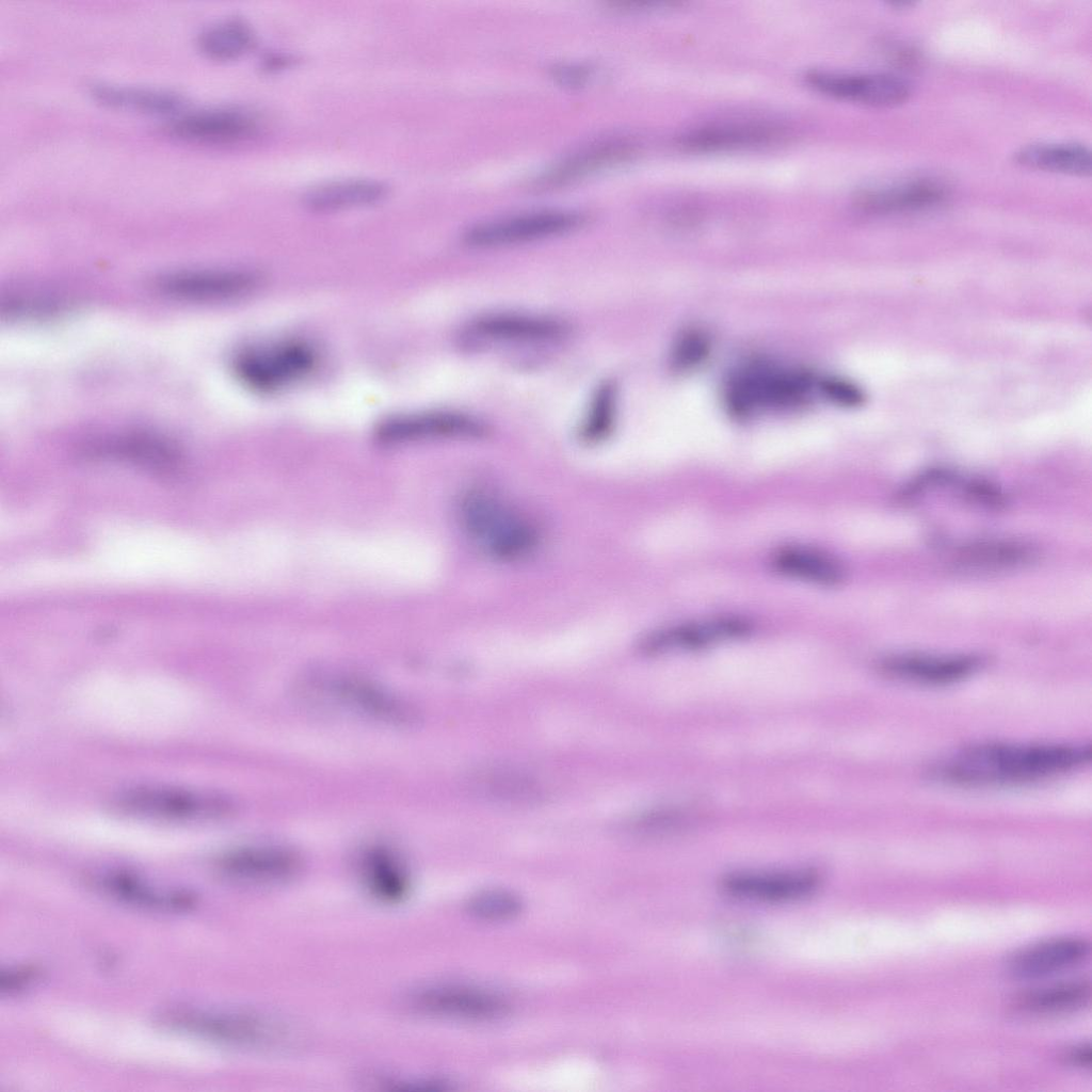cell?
Returning <instances> with one entry per match:
<instances>
[{"label": "cell", "mask_w": 1092, "mask_h": 1092, "mask_svg": "<svg viewBox=\"0 0 1092 1092\" xmlns=\"http://www.w3.org/2000/svg\"><path fill=\"white\" fill-rule=\"evenodd\" d=\"M258 284L253 272L237 269L191 270L170 273L158 288L173 298L187 301H224L251 292Z\"/></svg>", "instance_id": "8fae6325"}, {"label": "cell", "mask_w": 1092, "mask_h": 1092, "mask_svg": "<svg viewBox=\"0 0 1092 1092\" xmlns=\"http://www.w3.org/2000/svg\"><path fill=\"white\" fill-rule=\"evenodd\" d=\"M219 868L236 880L269 883L293 877L301 868V861L284 848L252 847L227 853L220 860Z\"/></svg>", "instance_id": "e0dca14e"}, {"label": "cell", "mask_w": 1092, "mask_h": 1092, "mask_svg": "<svg viewBox=\"0 0 1092 1092\" xmlns=\"http://www.w3.org/2000/svg\"><path fill=\"white\" fill-rule=\"evenodd\" d=\"M362 866L366 885L376 898L396 902L407 894L404 868L389 851L380 848L368 851Z\"/></svg>", "instance_id": "f1b7e54d"}, {"label": "cell", "mask_w": 1092, "mask_h": 1092, "mask_svg": "<svg viewBox=\"0 0 1092 1092\" xmlns=\"http://www.w3.org/2000/svg\"><path fill=\"white\" fill-rule=\"evenodd\" d=\"M121 812L148 819L198 822L228 816L234 802L221 794L166 786H142L121 792L114 801Z\"/></svg>", "instance_id": "3957f363"}, {"label": "cell", "mask_w": 1092, "mask_h": 1092, "mask_svg": "<svg viewBox=\"0 0 1092 1092\" xmlns=\"http://www.w3.org/2000/svg\"><path fill=\"white\" fill-rule=\"evenodd\" d=\"M1067 1060L1079 1067H1090L1091 1062V1048L1088 1044H1080L1073 1047L1067 1056Z\"/></svg>", "instance_id": "74e56055"}, {"label": "cell", "mask_w": 1092, "mask_h": 1092, "mask_svg": "<svg viewBox=\"0 0 1092 1092\" xmlns=\"http://www.w3.org/2000/svg\"><path fill=\"white\" fill-rule=\"evenodd\" d=\"M1089 954L1090 944L1085 938H1049L1015 952L1007 963V970L1016 979H1040L1079 966Z\"/></svg>", "instance_id": "4fadbf2b"}, {"label": "cell", "mask_w": 1092, "mask_h": 1092, "mask_svg": "<svg viewBox=\"0 0 1092 1092\" xmlns=\"http://www.w3.org/2000/svg\"><path fill=\"white\" fill-rule=\"evenodd\" d=\"M708 339L697 331L680 336L672 351V364L678 370L690 369L700 364L708 354Z\"/></svg>", "instance_id": "e575fe53"}, {"label": "cell", "mask_w": 1092, "mask_h": 1092, "mask_svg": "<svg viewBox=\"0 0 1092 1092\" xmlns=\"http://www.w3.org/2000/svg\"><path fill=\"white\" fill-rule=\"evenodd\" d=\"M581 221L574 212H529L476 225L465 232L464 242L472 247L518 244L564 234Z\"/></svg>", "instance_id": "8992f818"}, {"label": "cell", "mask_w": 1092, "mask_h": 1092, "mask_svg": "<svg viewBox=\"0 0 1092 1092\" xmlns=\"http://www.w3.org/2000/svg\"><path fill=\"white\" fill-rule=\"evenodd\" d=\"M36 975V970L29 967L9 970L7 974L3 973L1 976V989L10 992L21 989L35 979Z\"/></svg>", "instance_id": "8d00e7d4"}, {"label": "cell", "mask_w": 1092, "mask_h": 1092, "mask_svg": "<svg viewBox=\"0 0 1092 1092\" xmlns=\"http://www.w3.org/2000/svg\"><path fill=\"white\" fill-rule=\"evenodd\" d=\"M1035 550L1013 540H983L962 546L953 565L969 573H997L1025 566L1034 561Z\"/></svg>", "instance_id": "44dd1931"}, {"label": "cell", "mask_w": 1092, "mask_h": 1092, "mask_svg": "<svg viewBox=\"0 0 1092 1092\" xmlns=\"http://www.w3.org/2000/svg\"><path fill=\"white\" fill-rule=\"evenodd\" d=\"M257 129L253 116L231 109L193 112L172 125L176 136L199 143H234L253 136Z\"/></svg>", "instance_id": "ac0fdd59"}, {"label": "cell", "mask_w": 1092, "mask_h": 1092, "mask_svg": "<svg viewBox=\"0 0 1092 1092\" xmlns=\"http://www.w3.org/2000/svg\"><path fill=\"white\" fill-rule=\"evenodd\" d=\"M387 193V186L381 181L350 179L310 190L304 203L312 211L332 212L375 204L385 198Z\"/></svg>", "instance_id": "d4e9b609"}, {"label": "cell", "mask_w": 1092, "mask_h": 1092, "mask_svg": "<svg viewBox=\"0 0 1092 1092\" xmlns=\"http://www.w3.org/2000/svg\"><path fill=\"white\" fill-rule=\"evenodd\" d=\"M98 453L122 456L160 470L173 467L177 450L168 443L148 435H131L99 446Z\"/></svg>", "instance_id": "1f68e13d"}, {"label": "cell", "mask_w": 1092, "mask_h": 1092, "mask_svg": "<svg viewBox=\"0 0 1092 1092\" xmlns=\"http://www.w3.org/2000/svg\"><path fill=\"white\" fill-rule=\"evenodd\" d=\"M1090 996L1088 980H1066L1022 992L1012 999L1011 1008L1031 1016L1063 1014L1087 1006Z\"/></svg>", "instance_id": "603a6c76"}, {"label": "cell", "mask_w": 1092, "mask_h": 1092, "mask_svg": "<svg viewBox=\"0 0 1092 1092\" xmlns=\"http://www.w3.org/2000/svg\"><path fill=\"white\" fill-rule=\"evenodd\" d=\"M749 629V624L741 619L718 617L658 630L646 638L643 646L647 652L653 653L696 649L720 641L739 638Z\"/></svg>", "instance_id": "d6986e66"}, {"label": "cell", "mask_w": 1092, "mask_h": 1092, "mask_svg": "<svg viewBox=\"0 0 1092 1092\" xmlns=\"http://www.w3.org/2000/svg\"><path fill=\"white\" fill-rule=\"evenodd\" d=\"M971 654L902 653L883 658L880 671L894 679L922 686H946L964 680L981 667Z\"/></svg>", "instance_id": "9c48e42d"}, {"label": "cell", "mask_w": 1092, "mask_h": 1092, "mask_svg": "<svg viewBox=\"0 0 1092 1092\" xmlns=\"http://www.w3.org/2000/svg\"><path fill=\"white\" fill-rule=\"evenodd\" d=\"M459 514L469 539L495 559H521L537 545L539 535L532 524L484 491L464 495Z\"/></svg>", "instance_id": "7a4b0ae2"}, {"label": "cell", "mask_w": 1092, "mask_h": 1092, "mask_svg": "<svg viewBox=\"0 0 1092 1092\" xmlns=\"http://www.w3.org/2000/svg\"><path fill=\"white\" fill-rule=\"evenodd\" d=\"M97 884L110 896L144 908L181 910L194 903V897L188 893H161L125 872H109L99 877Z\"/></svg>", "instance_id": "4316f807"}, {"label": "cell", "mask_w": 1092, "mask_h": 1092, "mask_svg": "<svg viewBox=\"0 0 1092 1092\" xmlns=\"http://www.w3.org/2000/svg\"><path fill=\"white\" fill-rule=\"evenodd\" d=\"M415 1005L431 1014L473 1021L500 1017L509 1008L497 995L460 985H440L423 990L415 996Z\"/></svg>", "instance_id": "9a60e30c"}, {"label": "cell", "mask_w": 1092, "mask_h": 1092, "mask_svg": "<svg viewBox=\"0 0 1092 1092\" xmlns=\"http://www.w3.org/2000/svg\"><path fill=\"white\" fill-rule=\"evenodd\" d=\"M1090 759V744L986 741L948 755L935 766L934 774L960 786L1017 785L1063 775Z\"/></svg>", "instance_id": "6da1fadb"}, {"label": "cell", "mask_w": 1092, "mask_h": 1092, "mask_svg": "<svg viewBox=\"0 0 1092 1092\" xmlns=\"http://www.w3.org/2000/svg\"><path fill=\"white\" fill-rule=\"evenodd\" d=\"M616 406V394L612 384L606 383L596 391L584 424L588 437H598L612 424Z\"/></svg>", "instance_id": "836d02e7"}, {"label": "cell", "mask_w": 1092, "mask_h": 1092, "mask_svg": "<svg viewBox=\"0 0 1092 1092\" xmlns=\"http://www.w3.org/2000/svg\"><path fill=\"white\" fill-rule=\"evenodd\" d=\"M473 781L478 792L496 802L524 805L542 799L541 789L533 780L511 769H491Z\"/></svg>", "instance_id": "f546056e"}, {"label": "cell", "mask_w": 1092, "mask_h": 1092, "mask_svg": "<svg viewBox=\"0 0 1092 1092\" xmlns=\"http://www.w3.org/2000/svg\"><path fill=\"white\" fill-rule=\"evenodd\" d=\"M773 567L783 575L813 584L834 587L845 578V567L835 557L809 546L788 545L772 556Z\"/></svg>", "instance_id": "7402d4cb"}, {"label": "cell", "mask_w": 1092, "mask_h": 1092, "mask_svg": "<svg viewBox=\"0 0 1092 1092\" xmlns=\"http://www.w3.org/2000/svg\"><path fill=\"white\" fill-rule=\"evenodd\" d=\"M567 332V325L558 319L525 314L483 315L465 330L468 337L491 342H547Z\"/></svg>", "instance_id": "5bb4252c"}, {"label": "cell", "mask_w": 1092, "mask_h": 1092, "mask_svg": "<svg viewBox=\"0 0 1092 1092\" xmlns=\"http://www.w3.org/2000/svg\"><path fill=\"white\" fill-rule=\"evenodd\" d=\"M818 885V874L809 870L735 873L722 882L728 895L757 901L799 899L812 894Z\"/></svg>", "instance_id": "2e32d148"}, {"label": "cell", "mask_w": 1092, "mask_h": 1092, "mask_svg": "<svg viewBox=\"0 0 1092 1092\" xmlns=\"http://www.w3.org/2000/svg\"><path fill=\"white\" fill-rule=\"evenodd\" d=\"M812 379L800 371L751 368L735 375L725 390L726 405L737 416L764 406L799 403L809 391Z\"/></svg>", "instance_id": "5b68a950"}, {"label": "cell", "mask_w": 1092, "mask_h": 1092, "mask_svg": "<svg viewBox=\"0 0 1092 1092\" xmlns=\"http://www.w3.org/2000/svg\"><path fill=\"white\" fill-rule=\"evenodd\" d=\"M1014 161L1025 167L1070 175L1089 176L1091 152L1080 144H1031L1014 154Z\"/></svg>", "instance_id": "484cf974"}, {"label": "cell", "mask_w": 1092, "mask_h": 1092, "mask_svg": "<svg viewBox=\"0 0 1092 1092\" xmlns=\"http://www.w3.org/2000/svg\"><path fill=\"white\" fill-rule=\"evenodd\" d=\"M315 687L337 704L378 721L408 724L417 720V712L408 703L364 679L332 677Z\"/></svg>", "instance_id": "30bf717a"}, {"label": "cell", "mask_w": 1092, "mask_h": 1092, "mask_svg": "<svg viewBox=\"0 0 1092 1092\" xmlns=\"http://www.w3.org/2000/svg\"><path fill=\"white\" fill-rule=\"evenodd\" d=\"M316 349L301 340H283L241 350L234 359L237 378L257 391H273L309 376L318 367Z\"/></svg>", "instance_id": "277c9868"}, {"label": "cell", "mask_w": 1092, "mask_h": 1092, "mask_svg": "<svg viewBox=\"0 0 1092 1092\" xmlns=\"http://www.w3.org/2000/svg\"><path fill=\"white\" fill-rule=\"evenodd\" d=\"M468 912L476 918L487 921L513 919L523 911V902L515 894L502 889H489L470 898Z\"/></svg>", "instance_id": "d6a6232c"}, {"label": "cell", "mask_w": 1092, "mask_h": 1092, "mask_svg": "<svg viewBox=\"0 0 1092 1092\" xmlns=\"http://www.w3.org/2000/svg\"><path fill=\"white\" fill-rule=\"evenodd\" d=\"M820 389L828 398L842 405H858L864 399L860 388L845 380H824L820 384Z\"/></svg>", "instance_id": "d590c367"}, {"label": "cell", "mask_w": 1092, "mask_h": 1092, "mask_svg": "<svg viewBox=\"0 0 1092 1092\" xmlns=\"http://www.w3.org/2000/svg\"><path fill=\"white\" fill-rule=\"evenodd\" d=\"M946 188L932 179H914L861 192L855 199L857 207L867 212L885 213L922 209L945 200Z\"/></svg>", "instance_id": "ffe728a7"}, {"label": "cell", "mask_w": 1092, "mask_h": 1092, "mask_svg": "<svg viewBox=\"0 0 1092 1092\" xmlns=\"http://www.w3.org/2000/svg\"><path fill=\"white\" fill-rule=\"evenodd\" d=\"M255 43L251 28L230 18L208 27L198 37L200 51L212 60H235L248 52Z\"/></svg>", "instance_id": "4dcf8cb0"}, {"label": "cell", "mask_w": 1092, "mask_h": 1092, "mask_svg": "<svg viewBox=\"0 0 1092 1092\" xmlns=\"http://www.w3.org/2000/svg\"><path fill=\"white\" fill-rule=\"evenodd\" d=\"M778 127L759 123H729L690 131L680 144L692 150H722L767 144L782 135Z\"/></svg>", "instance_id": "cb8c5ba5"}, {"label": "cell", "mask_w": 1092, "mask_h": 1092, "mask_svg": "<svg viewBox=\"0 0 1092 1092\" xmlns=\"http://www.w3.org/2000/svg\"><path fill=\"white\" fill-rule=\"evenodd\" d=\"M804 78L810 87L824 95L874 107L904 102L911 92L904 80L887 74L812 70Z\"/></svg>", "instance_id": "ba28073f"}, {"label": "cell", "mask_w": 1092, "mask_h": 1092, "mask_svg": "<svg viewBox=\"0 0 1092 1092\" xmlns=\"http://www.w3.org/2000/svg\"><path fill=\"white\" fill-rule=\"evenodd\" d=\"M477 418L450 411H431L395 416L379 428V436L388 443L429 438H468L485 433Z\"/></svg>", "instance_id": "7c38bea8"}, {"label": "cell", "mask_w": 1092, "mask_h": 1092, "mask_svg": "<svg viewBox=\"0 0 1092 1092\" xmlns=\"http://www.w3.org/2000/svg\"><path fill=\"white\" fill-rule=\"evenodd\" d=\"M91 94L109 107L148 114H171L182 107L178 95L162 90L97 84L91 86Z\"/></svg>", "instance_id": "83f0119b"}, {"label": "cell", "mask_w": 1092, "mask_h": 1092, "mask_svg": "<svg viewBox=\"0 0 1092 1092\" xmlns=\"http://www.w3.org/2000/svg\"><path fill=\"white\" fill-rule=\"evenodd\" d=\"M161 1022L175 1030L234 1044L263 1042L275 1033L273 1024L244 1013L176 1009L161 1015Z\"/></svg>", "instance_id": "52a82bcc"}]
</instances>
